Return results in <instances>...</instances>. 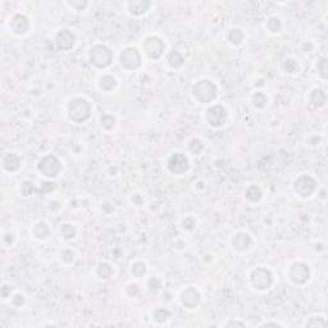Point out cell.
I'll list each match as a JSON object with an SVG mask.
<instances>
[{"label":"cell","mask_w":328,"mask_h":328,"mask_svg":"<svg viewBox=\"0 0 328 328\" xmlns=\"http://www.w3.org/2000/svg\"><path fill=\"white\" fill-rule=\"evenodd\" d=\"M204 149H205V144H204L203 140L199 139V137H192V139L189 140L186 144L187 153H190L194 156L201 155Z\"/></svg>","instance_id":"cell-27"},{"label":"cell","mask_w":328,"mask_h":328,"mask_svg":"<svg viewBox=\"0 0 328 328\" xmlns=\"http://www.w3.org/2000/svg\"><path fill=\"white\" fill-rule=\"evenodd\" d=\"M140 50L150 61H159L166 53V44L156 35H147L140 41Z\"/></svg>","instance_id":"cell-7"},{"label":"cell","mask_w":328,"mask_h":328,"mask_svg":"<svg viewBox=\"0 0 328 328\" xmlns=\"http://www.w3.org/2000/svg\"><path fill=\"white\" fill-rule=\"evenodd\" d=\"M318 189V181L311 175L303 173L298 176L292 182V190L300 199H309L315 194Z\"/></svg>","instance_id":"cell-8"},{"label":"cell","mask_w":328,"mask_h":328,"mask_svg":"<svg viewBox=\"0 0 328 328\" xmlns=\"http://www.w3.org/2000/svg\"><path fill=\"white\" fill-rule=\"evenodd\" d=\"M166 63L170 68L172 70H181L185 66V57L184 54L181 53L177 49H171L170 51L166 53Z\"/></svg>","instance_id":"cell-22"},{"label":"cell","mask_w":328,"mask_h":328,"mask_svg":"<svg viewBox=\"0 0 328 328\" xmlns=\"http://www.w3.org/2000/svg\"><path fill=\"white\" fill-rule=\"evenodd\" d=\"M76 44H77V36H76L75 31L71 28L63 27L59 28L56 32L54 36V45L59 51H71L75 49Z\"/></svg>","instance_id":"cell-12"},{"label":"cell","mask_w":328,"mask_h":328,"mask_svg":"<svg viewBox=\"0 0 328 328\" xmlns=\"http://www.w3.org/2000/svg\"><path fill=\"white\" fill-rule=\"evenodd\" d=\"M30 234L32 236V239H35L36 241L44 242L51 236V228L46 221L40 220L31 226Z\"/></svg>","instance_id":"cell-18"},{"label":"cell","mask_w":328,"mask_h":328,"mask_svg":"<svg viewBox=\"0 0 328 328\" xmlns=\"http://www.w3.org/2000/svg\"><path fill=\"white\" fill-rule=\"evenodd\" d=\"M259 327H285V324L281 322H276V320H268V322L260 323Z\"/></svg>","instance_id":"cell-45"},{"label":"cell","mask_w":328,"mask_h":328,"mask_svg":"<svg viewBox=\"0 0 328 328\" xmlns=\"http://www.w3.org/2000/svg\"><path fill=\"white\" fill-rule=\"evenodd\" d=\"M0 294H2V299H3L4 301L8 300V299H11L12 298V287H11V285L3 284V286H2V290H0Z\"/></svg>","instance_id":"cell-44"},{"label":"cell","mask_w":328,"mask_h":328,"mask_svg":"<svg viewBox=\"0 0 328 328\" xmlns=\"http://www.w3.org/2000/svg\"><path fill=\"white\" fill-rule=\"evenodd\" d=\"M264 27L267 30L268 34L270 35H280L284 30V22H282V18L278 17V16H270L265 20Z\"/></svg>","instance_id":"cell-26"},{"label":"cell","mask_w":328,"mask_h":328,"mask_svg":"<svg viewBox=\"0 0 328 328\" xmlns=\"http://www.w3.org/2000/svg\"><path fill=\"white\" fill-rule=\"evenodd\" d=\"M268 100H269V99H268L267 94H265L264 91H260V90H258V91H255L251 95V104H253L254 108L258 109V111L264 109L265 106H267Z\"/></svg>","instance_id":"cell-31"},{"label":"cell","mask_w":328,"mask_h":328,"mask_svg":"<svg viewBox=\"0 0 328 328\" xmlns=\"http://www.w3.org/2000/svg\"><path fill=\"white\" fill-rule=\"evenodd\" d=\"M66 114L70 122L82 125L91 118L92 105L86 97L73 96L66 104Z\"/></svg>","instance_id":"cell-1"},{"label":"cell","mask_w":328,"mask_h":328,"mask_svg":"<svg viewBox=\"0 0 328 328\" xmlns=\"http://www.w3.org/2000/svg\"><path fill=\"white\" fill-rule=\"evenodd\" d=\"M58 232L61 239L66 242L72 241V240H75L78 235L77 226H76L75 223H71V222L61 223L58 227Z\"/></svg>","instance_id":"cell-24"},{"label":"cell","mask_w":328,"mask_h":328,"mask_svg":"<svg viewBox=\"0 0 328 328\" xmlns=\"http://www.w3.org/2000/svg\"><path fill=\"white\" fill-rule=\"evenodd\" d=\"M54 189H56V184H54V182H51L50 180H47L46 182H44V184L41 185V187L39 189V191H40V194L47 195V194H51V192L54 191Z\"/></svg>","instance_id":"cell-42"},{"label":"cell","mask_w":328,"mask_h":328,"mask_svg":"<svg viewBox=\"0 0 328 328\" xmlns=\"http://www.w3.org/2000/svg\"><path fill=\"white\" fill-rule=\"evenodd\" d=\"M58 256H59V259H61L62 264H64V265L73 264L76 260V253H75V250L71 248L61 249L58 253Z\"/></svg>","instance_id":"cell-32"},{"label":"cell","mask_w":328,"mask_h":328,"mask_svg":"<svg viewBox=\"0 0 328 328\" xmlns=\"http://www.w3.org/2000/svg\"><path fill=\"white\" fill-rule=\"evenodd\" d=\"M180 303L187 310H195L201 304V292L198 287L186 286L180 294Z\"/></svg>","instance_id":"cell-14"},{"label":"cell","mask_w":328,"mask_h":328,"mask_svg":"<svg viewBox=\"0 0 328 328\" xmlns=\"http://www.w3.org/2000/svg\"><path fill=\"white\" fill-rule=\"evenodd\" d=\"M151 318H153V320L156 324H166L172 318V313L166 308H158L153 310Z\"/></svg>","instance_id":"cell-29"},{"label":"cell","mask_w":328,"mask_h":328,"mask_svg":"<svg viewBox=\"0 0 328 328\" xmlns=\"http://www.w3.org/2000/svg\"><path fill=\"white\" fill-rule=\"evenodd\" d=\"M317 73L320 80L327 81L328 78V59L325 57H320L317 61Z\"/></svg>","instance_id":"cell-34"},{"label":"cell","mask_w":328,"mask_h":328,"mask_svg":"<svg viewBox=\"0 0 328 328\" xmlns=\"http://www.w3.org/2000/svg\"><path fill=\"white\" fill-rule=\"evenodd\" d=\"M153 3L149 0H131V2H126L125 8L130 16L132 17H142L147 12L150 11Z\"/></svg>","instance_id":"cell-17"},{"label":"cell","mask_w":328,"mask_h":328,"mask_svg":"<svg viewBox=\"0 0 328 328\" xmlns=\"http://www.w3.org/2000/svg\"><path fill=\"white\" fill-rule=\"evenodd\" d=\"M221 327H246V323L242 322V320L230 318L228 320L223 322L222 324H221Z\"/></svg>","instance_id":"cell-43"},{"label":"cell","mask_w":328,"mask_h":328,"mask_svg":"<svg viewBox=\"0 0 328 328\" xmlns=\"http://www.w3.org/2000/svg\"><path fill=\"white\" fill-rule=\"evenodd\" d=\"M249 285L258 292H265L273 286L275 277L269 268L267 267H255L250 269L248 276Z\"/></svg>","instance_id":"cell-5"},{"label":"cell","mask_w":328,"mask_h":328,"mask_svg":"<svg viewBox=\"0 0 328 328\" xmlns=\"http://www.w3.org/2000/svg\"><path fill=\"white\" fill-rule=\"evenodd\" d=\"M319 141H320V139H319V136H317V135H310V136L306 139V144L308 145H317V144H319Z\"/></svg>","instance_id":"cell-46"},{"label":"cell","mask_w":328,"mask_h":328,"mask_svg":"<svg viewBox=\"0 0 328 328\" xmlns=\"http://www.w3.org/2000/svg\"><path fill=\"white\" fill-rule=\"evenodd\" d=\"M146 286L151 292H158L160 291L161 287H163V281H161L159 277H150L147 280Z\"/></svg>","instance_id":"cell-40"},{"label":"cell","mask_w":328,"mask_h":328,"mask_svg":"<svg viewBox=\"0 0 328 328\" xmlns=\"http://www.w3.org/2000/svg\"><path fill=\"white\" fill-rule=\"evenodd\" d=\"M36 171L45 180H56L62 172V161L54 154L41 156L36 164Z\"/></svg>","instance_id":"cell-6"},{"label":"cell","mask_w":328,"mask_h":328,"mask_svg":"<svg viewBox=\"0 0 328 328\" xmlns=\"http://www.w3.org/2000/svg\"><path fill=\"white\" fill-rule=\"evenodd\" d=\"M36 191V186H35L34 182L30 181V180H25V181H22L20 184V194L22 198H30V196H32Z\"/></svg>","instance_id":"cell-33"},{"label":"cell","mask_w":328,"mask_h":328,"mask_svg":"<svg viewBox=\"0 0 328 328\" xmlns=\"http://www.w3.org/2000/svg\"><path fill=\"white\" fill-rule=\"evenodd\" d=\"M142 61H144V57H142L141 50L139 47L132 46V45L123 47L120 51V56H118V64L126 72H135V71L140 70L142 66Z\"/></svg>","instance_id":"cell-4"},{"label":"cell","mask_w":328,"mask_h":328,"mask_svg":"<svg viewBox=\"0 0 328 328\" xmlns=\"http://www.w3.org/2000/svg\"><path fill=\"white\" fill-rule=\"evenodd\" d=\"M147 273V264L144 260H135L130 264V275L134 278H144Z\"/></svg>","instance_id":"cell-28"},{"label":"cell","mask_w":328,"mask_h":328,"mask_svg":"<svg viewBox=\"0 0 328 328\" xmlns=\"http://www.w3.org/2000/svg\"><path fill=\"white\" fill-rule=\"evenodd\" d=\"M300 70V66H299L298 61L295 58H287L285 59L284 62V71L287 73V75H296Z\"/></svg>","instance_id":"cell-36"},{"label":"cell","mask_w":328,"mask_h":328,"mask_svg":"<svg viewBox=\"0 0 328 328\" xmlns=\"http://www.w3.org/2000/svg\"><path fill=\"white\" fill-rule=\"evenodd\" d=\"M95 277L97 280H100V281H109L111 278L114 277V267L108 263V261H100V263H97L96 267H95Z\"/></svg>","instance_id":"cell-23"},{"label":"cell","mask_w":328,"mask_h":328,"mask_svg":"<svg viewBox=\"0 0 328 328\" xmlns=\"http://www.w3.org/2000/svg\"><path fill=\"white\" fill-rule=\"evenodd\" d=\"M327 320H325L324 315H314L306 319L305 325L306 327H325Z\"/></svg>","instance_id":"cell-38"},{"label":"cell","mask_w":328,"mask_h":328,"mask_svg":"<svg viewBox=\"0 0 328 328\" xmlns=\"http://www.w3.org/2000/svg\"><path fill=\"white\" fill-rule=\"evenodd\" d=\"M198 227V220L194 215H186L181 221V228L185 232H192Z\"/></svg>","instance_id":"cell-35"},{"label":"cell","mask_w":328,"mask_h":328,"mask_svg":"<svg viewBox=\"0 0 328 328\" xmlns=\"http://www.w3.org/2000/svg\"><path fill=\"white\" fill-rule=\"evenodd\" d=\"M64 6L71 11L81 12L85 11L89 7V2H86V0H70V2H64Z\"/></svg>","instance_id":"cell-37"},{"label":"cell","mask_w":328,"mask_h":328,"mask_svg":"<svg viewBox=\"0 0 328 328\" xmlns=\"http://www.w3.org/2000/svg\"><path fill=\"white\" fill-rule=\"evenodd\" d=\"M22 156L18 153H16V151H7V153L3 154L2 160H0L2 170L6 173H8V175L17 173L22 168Z\"/></svg>","instance_id":"cell-16"},{"label":"cell","mask_w":328,"mask_h":328,"mask_svg":"<svg viewBox=\"0 0 328 328\" xmlns=\"http://www.w3.org/2000/svg\"><path fill=\"white\" fill-rule=\"evenodd\" d=\"M97 87L101 92H105V94H111V92L116 91L118 87V80L114 77L111 73H104L99 77L97 80Z\"/></svg>","instance_id":"cell-21"},{"label":"cell","mask_w":328,"mask_h":328,"mask_svg":"<svg viewBox=\"0 0 328 328\" xmlns=\"http://www.w3.org/2000/svg\"><path fill=\"white\" fill-rule=\"evenodd\" d=\"M263 196H264L263 190L256 184L249 185L244 191L245 201L248 204H251V205H256V204L260 203V201L263 200Z\"/></svg>","instance_id":"cell-20"},{"label":"cell","mask_w":328,"mask_h":328,"mask_svg":"<svg viewBox=\"0 0 328 328\" xmlns=\"http://www.w3.org/2000/svg\"><path fill=\"white\" fill-rule=\"evenodd\" d=\"M166 168L171 175L184 176L190 171L191 164H190V159L186 154L181 153V151H173L168 155L167 160H166Z\"/></svg>","instance_id":"cell-11"},{"label":"cell","mask_w":328,"mask_h":328,"mask_svg":"<svg viewBox=\"0 0 328 328\" xmlns=\"http://www.w3.org/2000/svg\"><path fill=\"white\" fill-rule=\"evenodd\" d=\"M205 123L213 130L225 127L228 120V111L222 104H210L204 112Z\"/></svg>","instance_id":"cell-10"},{"label":"cell","mask_w":328,"mask_h":328,"mask_svg":"<svg viewBox=\"0 0 328 328\" xmlns=\"http://www.w3.org/2000/svg\"><path fill=\"white\" fill-rule=\"evenodd\" d=\"M254 244V239L249 232L246 231H237L235 232L230 240V245H231L232 250L235 253L244 254L251 249Z\"/></svg>","instance_id":"cell-15"},{"label":"cell","mask_w":328,"mask_h":328,"mask_svg":"<svg viewBox=\"0 0 328 328\" xmlns=\"http://www.w3.org/2000/svg\"><path fill=\"white\" fill-rule=\"evenodd\" d=\"M125 295L130 299H136L137 296L140 295L139 285L134 284V282H131V284L126 285V286H125Z\"/></svg>","instance_id":"cell-39"},{"label":"cell","mask_w":328,"mask_h":328,"mask_svg":"<svg viewBox=\"0 0 328 328\" xmlns=\"http://www.w3.org/2000/svg\"><path fill=\"white\" fill-rule=\"evenodd\" d=\"M191 96L199 104L210 105L218 97V87L209 78H200L191 86Z\"/></svg>","instance_id":"cell-3"},{"label":"cell","mask_w":328,"mask_h":328,"mask_svg":"<svg viewBox=\"0 0 328 328\" xmlns=\"http://www.w3.org/2000/svg\"><path fill=\"white\" fill-rule=\"evenodd\" d=\"M9 301H11V304L14 306V308H22V306L26 304V298L23 294L17 292V294L12 295V298L9 299Z\"/></svg>","instance_id":"cell-41"},{"label":"cell","mask_w":328,"mask_h":328,"mask_svg":"<svg viewBox=\"0 0 328 328\" xmlns=\"http://www.w3.org/2000/svg\"><path fill=\"white\" fill-rule=\"evenodd\" d=\"M114 54L106 44H94L87 50V61L95 70L105 71L113 64Z\"/></svg>","instance_id":"cell-2"},{"label":"cell","mask_w":328,"mask_h":328,"mask_svg":"<svg viewBox=\"0 0 328 328\" xmlns=\"http://www.w3.org/2000/svg\"><path fill=\"white\" fill-rule=\"evenodd\" d=\"M7 27H8L9 32L16 37H22L30 32L31 22L30 18L23 13H14L11 16L7 22Z\"/></svg>","instance_id":"cell-13"},{"label":"cell","mask_w":328,"mask_h":328,"mask_svg":"<svg viewBox=\"0 0 328 328\" xmlns=\"http://www.w3.org/2000/svg\"><path fill=\"white\" fill-rule=\"evenodd\" d=\"M245 39H246V34L245 31L240 27H232L227 31L226 34V40L231 46H240L241 44H244Z\"/></svg>","instance_id":"cell-25"},{"label":"cell","mask_w":328,"mask_h":328,"mask_svg":"<svg viewBox=\"0 0 328 328\" xmlns=\"http://www.w3.org/2000/svg\"><path fill=\"white\" fill-rule=\"evenodd\" d=\"M99 123H100L101 130L105 132H112L117 126V118L112 113H104L99 120Z\"/></svg>","instance_id":"cell-30"},{"label":"cell","mask_w":328,"mask_h":328,"mask_svg":"<svg viewBox=\"0 0 328 328\" xmlns=\"http://www.w3.org/2000/svg\"><path fill=\"white\" fill-rule=\"evenodd\" d=\"M311 277L310 265L304 260H295L289 265L287 278L295 286H304L309 282Z\"/></svg>","instance_id":"cell-9"},{"label":"cell","mask_w":328,"mask_h":328,"mask_svg":"<svg viewBox=\"0 0 328 328\" xmlns=\"http://www.w3.org/2000/svg\"><path fill=\"white\" fill-rule=\"evenodd\" d=\"M325 103H327V94L323 89L320 87H314L311 90L308 95V104L313 109L318 111V109H322L325 106Z\"/></svg>","instance_id":"cell-19"}]
</instances>
